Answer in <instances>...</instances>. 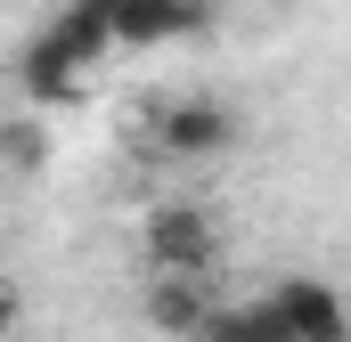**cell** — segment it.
<instances>
[{"label":"cell","mask_w":351,"mask_h":342,"mask_svg":"<svg viewBox=\"0 0 351 342\" xmlns=\"http://www.w3.org/2000/svg\"><path fill=\"white\" fill-rule=\"evenodd\" d=\"M139 245L156 261V277H204V269L221 261V228H213L204 204H156V212L139 220Z\"/></svg>","instance_id":"obj_1"},{"label":"cell","mask_w":351,"mask_h":342,"mask_svg":"<svg viewBox=\"0 0 351 342\" xmlns=\"http://www.w3.org/2000/svg\"><path fill=\"white\" fill-rule=\"evenodd\" d=\"M156 147L172 163H213L237 147V114L221 98H180V106H156Z\"/></svg>","instance_id":"obj_2"},{"label":"cell","mask_w":351,"mask_h":342,"mask_svg":"<svg viewBox=\"0 0 351 342\" xmlns=\"http://www.w3.org/2000/svg\"><path fill=\"white\" fill-rule=\"evenodd\" d=\"M269 302L286 310L294 342H351V302L327 277H286V285H269Z\"/></svg>","instance_id":"obj_3"},{"label":"cell","mask_w":351,"mask_h":342,"mask_svg":"<svg viewBox=\"0 0 351 342\" xmlns=\"http://www.w3.org/2000/svg\"><path fill=\"white\" fill-rule=\"evenodd\" d=\"M98 8L114 16V41H123V49H156V41L196 33L213 0H98Z\"/></svg>","instance_id":"obj_4"},{"label":"cell","mask_w":351,"mask_h":342,"mask_svg":"<svg viewBox=\"0 0 351 342\" xmlns=\"http://www.w3.org/2000/svg\"><path fill=\"white\" fill-rule=\"evenodd\" d=\"M82 82H90V66H74L49 33H33V41L16 49V90H25L33 106H74V98H82Z\"/></svg>","instance_id":"obj_5"},{"label":"cell","mask_w":351,"mask_h":342,"mask_svg":"<svg viewBox=\"0 0 351 342\" xmlns=\"http://www.w3.org/2000/svg\"><path fill=\"white\" fill-rule=\"evenodd\" d=\"M213 310H221V302L204 293V277H156V285H147V326L172 334V342H196Z\"/></svg>","instance_id":"obj_6"},{"label":"cell","mask_w":351,"mask_h":342,"mask_svg":"<svg viewBox=\"0 0 351 342\" xmlns=\"http://www.w3.org/2000/svg\"><path fill=\"white\" fill-rule=\"evenodd\" d=\"M0 147H8V163L25 171V179H33V171L49 163V139H41V122H33V114H8V131H0Z\"/></svg>","instance_id":"obj_7"},{"label":"cell","mask_w":351,"mask_h":342,"mask_svg":"<svg viewBox=\"0 0 351 342\" xmlns=\"http://www.w3.org/2000/svg\"><path fill=\"white\" fill-rule=\"evenodd\" d=\"M196 342H254V310H245V302H221V310L204 318Z\"/></svg>","instance_id":"obj_8"},{"label":"cell","mask_w":351,"mask_h":342,"mask_svg":"<svg viewBox=\"0 0 351 342\" xmlns=\"http://www.w3.org/2000/svg\"><path fill=\"white\" fill-rule=\"evenodd\" d=\"M213 8H237V0H213Z\"/></svg>","instance_id":"obj_9"}]
</instances>
